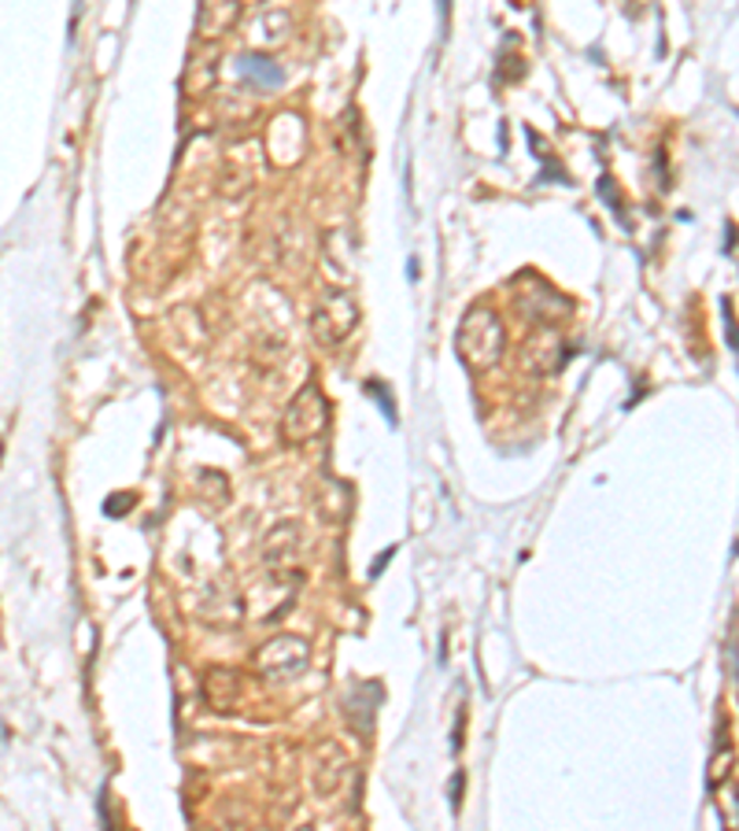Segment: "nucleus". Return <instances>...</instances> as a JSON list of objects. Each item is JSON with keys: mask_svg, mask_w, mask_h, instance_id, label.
<instances>
[{"mask_svg": "<svg viewBox=\"0 0 739 831\" xmlns=\"http://www.w3.org/2000/svg\"><path fill=\"white\" fill-rule=\"evenodd\" d=\"M218 78V59L215 56H193L189 70H185V97H204L215 89Z\"/></svg>", "mask_w": 739, "mask_h": 831, "instance_id": "nucleus-14", "label": "nucleus"}, {"mask_svg": "<svg viewBox=\"0 0 739 831\" xmlns=\"http://www.w3.org/2000/svg\"><path fill=\"white\" fill-rule=\"evenodd\" d=\"M345 776H348L345 746L333 743V740H322L315 751H311V787H315L322 798H329L340 791V780H345Z\"/></svg>", "mask_w": 739, "mask_h": 831, "instance_id": "nucleus-7", "label": "nucleus"}, {"mask_svg": "<svg viewBox=\"0 0 739 831\" xmlns=\"http://www.w3.org/2000/svg\"><path fill=\"white\" fill-rule=\"evenodd\" d=\"M237 19H241V0H200L196 34L200 41H218L237 26Z\"/></svg>", "mask_w": 739, "mask_h": 831, "instance_id": "nucleus-10", "label": "nucleus"}, {"mask_svg": "<svg viewBox=\"0 0 739 831\" xmlns=\"http://www.w3.org/2000/svg\"><path fill=\"white\" fill-rule=\"evenodd\" d=\"M307 665H311V643L304 636H293V632H281V636L267 639L252 658V669L263 680H293Z\"/></svg>", "mask_w": 739, "mask_h": 831, "instance_id": "nucleus-5", "label": "nucleus"}, {"mask_svg": "<svg viewBox=\"0 0 739 831\" xmlns=\"http://www.w3.org/2000/svg\"><path fill=\"white\" fill-rule=\"evenodd\" d=\"M237 70H241V78L248 81L252 89H259V92H270V89H278L281 86V67L274 64L270 56H256V52H248V56H241L237 59Z\"/></svg>", "mask_w": 739, "mask_h": 831, "instance_id": "nucleus-13", "label": "nucleus"}, {"mask_svg": "<svg viewBox=\"0 0 739 831\" xmlns=\"http://www.w3.org/2000/svg\"><path fill=\"white\" fill-rule=\"evenodd\" d=\"M300 544H304V533H300L296 522L278 525L274 533L267 536V550H263L267 566L274 569V573H285V569L300 558Z\"/></svg>", "mask_w": 739, "mask_h": 831, "instance_id": "nucleus-11", "label": "nucleus"}, {"mask_svg": "<svg viewBox=\"0 0 739 831\" xmlns=\"http://www.w3.org/2000/svg\"><path fill=\"white\" fill-rule=\"evenodd\" d=\"M241 699H244L241 673L226 669V665H215V669L204 673V702L211 706L215 713H237Z\"/></svg>", "mask_w": 739, "mask_h": 831, "instance_id": "nucleus-9", "label": "nucleus"}, {"mask_svg": "<svg viewBox=\"0 0 739 831\" xmlns=\"http://www.w3.org/2000/svg\"><path fill=\"white\" fill-rule=\"evenodd\" d=\"M267 152L270 160L281 166H293L304 160V122H300L293 111L274 116V122L267 127Z\"/></svg>", "mask_w": 739, "mask_h": 831, "instance_id": "nucleus-8", "label": "nucleus"}, {"mask_svg": "<svg viewBox=\"0 0 739 831\" xmlns=\"http://www.w3.org/2000/svg\"><path fill=\"white\" fill-rule=\"evenodd\" d=\"M514 307L533 321V326H558L574 315V299L562 296L555 285H547L540 274H518L514 282Z\"/></svg>", "mask_w": 739, "mask_h": 831, "instance_id": "nucleus-3", "label": "nucleus"}, {"mask_svg": "<svg viewBox=\"0 0 739 831\" xmlns=\"http://www.w3.org/2000/svg\"><path fill=\"white\" fill-rule=\"evenodd\" d=\"M122 511H127V495H116V499H111V503H108V514H111V517H119Z\"/></svg>", "mask_w": 739, "mask_h": 831, "instance_id": "nucleus-15", "label": "nucleus"}, {"mask_svg": "<svg viewBox=\"0 0 739 831\" xmlns=\"http://www.w3.org/2000/svg\"><path fill=\"white\" fill-rule=\"evenodd\" d=\"M326 425H329V403H326V396H322L318 384L311 381L296 392L293 400H289V407L281 411L278 433H281V440L296 448V444H307V440H315V436L326 433Z\"/></svg>", "mask_w": 739, "mask_h": 831, "instance_id": "nucleus-2", "label": "nucleus"}, {"mask_svg": "<svg viewBox=\"0 0 739 831\" xmlns=\"http://www.w3.org/2000/svg\"><path fill=\"white\" fill-rule=\"evenodd\" d=\"M507 348V329L492 307H470L455 332V351L470 373H488L499 367Z\"/></svg>", "mask_w": 739, "mask_h": 831, "instance_id": "nucleus-1", "label": "nucleus"}, {"mask_svg": "<svg viewBox=\"0 0 739 831\" xmlns=\"http://www.w3.org/2000/svg\"><path fill=\"white\" fill-rule=\"evenodd\" d=\"M359 329V304L351 293H326L311 310V337L322 348H340Z\"/></svg>", "mask_w": 739, "mask_h": 831, "instance_id": "nucleus-4", "label": "nucleus"}, {"mask_svg": "<svg viewBox=\"0 0 739 831\" xmlns=\"http://www.w3.org/2000/svg\"><path fill=\"white\" fill-rule=\"evenodd\" d=\"M322 263L333 277H340V282H351V274H356V244H351V237L345 230H333L326 233V241H322Z\"/></svg>", "mask_w": 739, "mask_h": 831, "instance_id": "nucleus-12", "label": "nucleus"}, {"mask_svg": "<svg viewBox=\"0 0 739 831\" xmlns=\"http://www.w3.org/2000/svg\"><path fill=\"white\" fill-rule=\"evenodd\" d=\"M518 359H522V370L533 373V378H551L569 362V345L562 340L558 326H536L525 337Z\"/></svg>", "mask_w": 739, "mask_h": 831, "instance_id": "nucleus-6", "label": "nucleus"}]
</instances>
